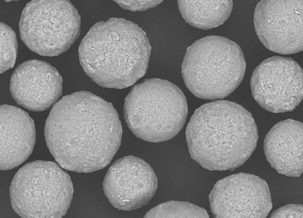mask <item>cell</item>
<instances>
[{
	"label": "cell",
	"instance_id": "obj_10",
	"mask_svg": "<svg viewBox=\"0 0 303 218\" xmlns=\"http://www.w3.org/2000/svg\"><path fill=\"white\" fill-rule=\"evenodd\" d=\"M157 178L152 168L142 159L132 155L114 162L104 178L105 194L115 207L123 210L140 208L154 195Z\"/></svg>",
	"mask_w": 303,
	"mask_h": 218
},
{
	"label": "cell",
	"instance_id": "obj_3",
	"mask_svg": "<svg viewBox=\"0 0 303 218\" xmlns=\"http://www.w3.org/2000/svg\"><path fill=\"white\" fill-rule=\"evenodd\" d=\"M124 118L136 137L164 142L183 128L188 114L187 100L177 86L165 80L146 79L136 84L125 99Z\"/></svg>",
	"mask_w": 303,
	"mask_h": 218
},
{
	"label": "cell",
	"instance_id": "obj_7",
	"mask_svg": "<svg viewBox=\"0 0 303 218\" xmlns=\"http://www.w3.org/2000/svg\"><path fill=\"white\" fill-rule=\"evenodd\" d=\"M303 70L289 57L275 56L262 62L250 79L252 95L262 108L274 113L293 110L303 96Z\"/></svg>",
	"mask_w": 303,
	"mask_h": 218
},
{
	"label": "cell",
	"instance_id": "obj_12",
	"mask_svg": "<svg viewBox=\"0 0 303 218\" xmlns=\"http://www.w3.org/2000/svg\"><path fill=\"white\" fill-rule=\"evenodd\" d=\"M0 169H12L24 162L31 154L35 143L34 121L20 108L1 105Z\"/></svg>",
	"mask_w": 303,
	"mask_h": 218
},
{
	"label": "cell",
	"instance_id": "obj_1",
	"mask_svg": "<svg viewBox=\"0 0 303 218\" xmlns=\"http://www.w3.org/2000/svg\"><path fill=\"white\" fill-rule=\"evenodd\" d=\"M47 147L65 170L91 173L107 166L121 143V122L112 104L82 91L64 96L46 120Z\"/></svg>",
	"mask_w": 303,
	"mask_h": 218
},
{
	"label": "cell",
	"instance_id": "obj_14",
	"mask_svg": "<svg viewBox=\"0 0 303 218\" xmlns=\"http://www.w3.org/2000/svg\"><path fill=\"white\" fill-rule=\"evenodd\" d=\"M181 3L186 21L205 30L222 24L230 16L233 4L232 0H183Z\"/></svg>",
	"mask_w": 303,
	"mask_h": 218
},
{
	"label": "cell",
	"instance_id": "obj_6",
	"mask_svg": "<svg viewBox=\"0 0 303 218\" xmlns=\"http://www.w3.org/2000/svg\"><path fill=\"white\" fill-rule=\"evenodd\" d=\"M70 5L64 0H32L27 4L19 26L21 39L30 50L52 57L67 49L72 27Z\"/></svg>",
	"mask_w": 303,
	"mask_h": 218
},
{
	"label": "cell",
	"instance_id": "obj_9",
	"mask_svg": "<svg viewBox=\"0 0 303 218\" xmlns=\"http://www.w3.org/2000/svg\"><path fill=\"white\" fill-rule=\"evenodd\" d=\"M303 0H261L254 23L257 35L269 50L288 55L303 50Z\"/></svg>",
	"mask_w": 303,
	"mask_h": 218
},
{
	"label": "cell",
	"instance_id": "obj_11",
	"mask_svg": "<svg viewBox=\"0 0 303 218\" xmlns=\"http://www.w3.org/2000/svg\"><path fill=\"white\" fill-rule=\"evenodd\" d=\"M62 82L61 76L50 64L30 60L15 69L10 90L19 105L30 111L40 112L49 109L61 97Z\"/></svg>",
	"mask_w": 303,
	"mask_h": 218
},
{
	"label": "cell",
	"instance_id": "obj_13",
	"mask_svg": "<svg viewBox=\"0 0 303 218\" xmlns=\"http://www.w3.org/2000/svg\"><path fill=\"white\" fill-rule=\"evenodd\" d=\"M303 124L288 119L278 122L265 136L264 152L271 166L279 173L298 177L303 171Z\"/></svg>",
	"mask_w": 303,
	"mask_h": 218
},
{
	"label": "cell",
	"instance_id": "obj_16",
	"mask_svg": "<svg viewBox=\"0 0 303 218\" xmlns=\"http://www.w3.org/2000/svg\"><path fill=\"white\" fill-rule=\"evenodd\" d=\"M198 213L196 205L187 201H172L153 208L144 217L196 218Z\"/></svg>",
	"mask_w": 303,
	"mask_h": 218
},
{
	"label": "cell",
	"instance_id": "obj_17",
	"mask_svg": "<svg viewBox=\"0 0 303 218\" xmlns=\"http://www.w3.org/2000/svg\"><path fill=\"white\" fill-rule=\"evenodd\" d=\"M270 218H303V206L301 204H290L274 211Z\"/></svg>",
	"mask_w": 303,
	"mask_h": 218
},
{
	"label": "cell",
	"instance_id": "obj_4",
	"mask_svg": "<svg viewBox=\"0 0 303 218\" xmlns=\"http://www.w3.org/2000/svg\"><path fill=\"white\" fill-rule=\"evenodd\" d=\"M246 68L240 47L218 36H207L188 47L181 73L188 89L196 97L214 100L224 98L237 88Z\"/></svg>",
	"mask_w": 303,
	"mask_h": 218
},
{
	"label": "cell",
	"instance_id": "obj_5",
	"mask_svg": "<svg viewBox=\"0 0 303 218\" xmlns=\"http://www.w3.org/2000/svg\"><path fill=\"white\" fill-rule=\"evenodd\" d=\"M74 192L68 173L55 162L27 163L15 174L9 188L12 207L22 218H61L70 206Z\"/></svg>",
	"mask_w": 303,
	"mask_h": 218
},
{
	"label": "cell",
	"instance_id": "obj_8",
	"mask_svg": "<svg viewBox=\"0 0 303 218\" xmlns=\"http://www.w3.org/2000/svg\"><path fill=\"white\" fill-rule=\"evenodd\" d=\"M209 199L215 218H265L272 208L266 181L248 173L233 174L219 180Z\"/></svg>",
	"mask_w": 303,
	"mask_h": 218
},
{
	"label": "cell",
	"instance_id": "obj_2",
	"mask_svg": "<svg viewBox=\"0 0 303 218\" xmlns=\"http://www.w3.org/2000/svg\"><path fill=\"white\" fill-rule=\"evenodd\" d=\"M192 159L210 171H232L242 165L255 150L257 128L252 114L225 100L196 109L186 130Z\"/></svg>",
	"mask_w": 303,
	"mask_h": 218
},
{
	"label": "cell",
	"instance_id": "obj_15",
	"mask_svg": "<svg viewBox=\"0 0 303 218\" xmlns=\"http://www.w3.org/2000/svg\"><path fill=\"white\" fill-rule=\"evenodd\" d=\"M1 73L14 66L17 57L18 43L16 34L9 26L0 22Z\"/></svg>",
	"mask_w": 303,
	"mask_h": 218
}]
</instances>
